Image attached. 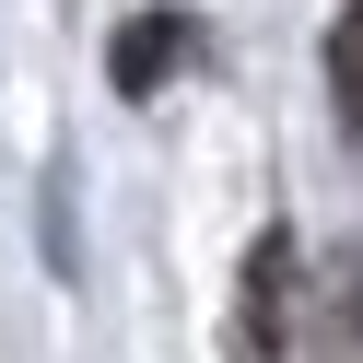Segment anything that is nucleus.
<instances>
[{"label":"nucleus","instance_id":"2","mask_svg":"<svg viewBox=\"0 0 363 363\" xmlns=\"http://www.w3.org/2000/svg\"><path fill=\"white\" fill-rule=\"evenodd\" d=\"M176 59H199V24H188V12H141V24H118L106 71H118V94H164Z\"/></svg>","mask_w":363,"mask_h":363},{"label":"nucleus","instance_id":"3","mask_svg":"<svg viewBox=\"0 0 363 363\" xmlns=\"http://www.w3.org/2000/svg\"><path fill=\"white\" fill-rule=\"evenodd\" d=\"M328 94H340V129L363 141V0H340L328 24Z\"/></svg>","mask_w":363,"mask_h":363},{"label":"nucleus","instance_id":"1","mask_svg":"<svg viewBox=\"0 0 363 363\" xmlns=\"http://www.w3.org/2000/svg\"><path fill=\"white\" fill-rule=\"evenodd\" d=\"M235 352H246V363H293V235H258V246H246Z\"/></svg>","mask_w":363,"mask_h":363},{"label":"nucleus","instance_id":"4","mask_svg":"<svg viewBox=\"0 0 363 363\" xmlns=\"http://www.w3.org/2000/svg\"><path fill=\"white\" fill-rule=\"evenodd\" d=\"M340 305H352V352H363V246H352V293H340Z\"/></svg>","mask_w":363,"mask_h":363}]
</instances>
